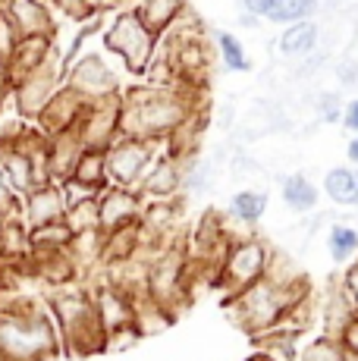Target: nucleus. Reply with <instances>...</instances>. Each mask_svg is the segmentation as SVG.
I'll return each instance as SVG.
<instances>
[{
	"label": "nucleus",
	"mask_w": 358,
	"mask_h": 361,
	"mask_svg": "<svg viewBox=\"0 0 358 361\" xmlns=\"http://www.w3.org/2000/svg\"><path fill=\"white\" fill-rule=\"evenodd\" d=\"M198 88L185 85H161V82H144L123 92V114L120 129L123 135L148 138L163 145V138L179 123H185L198 110Z\"/></svg>",
	"instance_id": "obj_1"
},
{
	"label": "nucleus",
	"mask_w": 358,
	"mask_h": 361,
	"mask_svg": "<svg viewBox=\"0 0 358 361\" xmlns=\"http://www.w3.org/2000/svg\"><path fill=\"white\" fill-rule=\"evenodd\" d=\"M60 333L47 302H23L0 311V358L4 361H54Z\"/></svg>",
	"instance_id": "obj_2"
},
{
	"label": "nucleus",
	"mask_w": 358,
	"mask_h": 361,
	"mask_svg": "<svg viewBox=\"0 0 358 361\" xmlns=\"http://www.w3.org/2000/svg\"><path fill=\"white\" fill-rule=\"evenodd\" d=\"M47 311H51L54 324H57L63 352H70V355L104 352L107 330L98 317V308H94L92 289L73 286V283L54 289V295L47 298Z\"/></svg>",
	"instance_id": "obj_3"
},
{
	"label": "nucleus",
	"mask_w": 358,
	"mask_h": 361,
	"mask_svg": "<svg viewBox=\"0 0 358 361\" xmlns=\"http://www.w3.org/2000/svg\"><path fill=\"white\" fill-rule=\"evenodd\" d=\"M308 293V286L302 289H286L271 283L267 276H261L258 283H252L249 289H242L239 295H233L226 302L233 324L239 330H245L249 336H261V333L273 330L286 317V311Z\"/></svg>",
	"instance_id": "obj_4"
},
{
	"label": "nucleus",
	"mask_w": 358,
	"mask_h": 361,
	"mask_svg": "<svg viewBox=\"0 0 358 361\" xmlns=\"http://www.w3.org/2000/svg\"><path fill=\"white\" fill-rule=\"evenodd\" d=\"M101 44L110 57H116L126 73L144 75L148 66L154 63L157 51H161V35L144 25V19L132 6H123L110 16V23L101 32Z\"/></svg>",
	"instance_id": "obj_5"
},
{
	"label": "nucleus",
	"mask_w": 358,
	"mask_h": 361,
	"mask_svg": "<svg viewBox=\"0 0 358 361\" xmlns=\"http://www.w3.org/2000/svg\"><path fill=\"white\" fill-rule=\"evenodd\" d=\"M267 258H271V245L261 242L258 235L242 239V242H230L223 261H220L217 286L226 293V298L239 295L242 289H249L252 283H258L264 276Z\"/></svg>",
	"instance_id": "obj_6"
},
{
	"label": "nucleus",
	"mask_w": 358,
	"mask_h": 361,
	"mask_svg": "<svg viewBox=\"0 0 358 361\" xmlns=\"http://www.w3.org/2000/svg\"><path fill=\"white\" fill-rule=\"evenodd\" d=\"M63 82L70 88H75V92H79L88 104L123 94L120 69L110 63V54L107 51L104 54H98V51L82 54L75 63H70L63 69Z\"/></svg>",
	"instance_id": "obj_7"
},
{
	"label": "nucleus",
	"mask_w": 358,
	"mask_h": 361,
	"mask_svg": "<svg viewBox=\"0 0 358 361\" xmlns=\"http://www.w3.org/2000/svg\"><path fill=\"white\" fill-rule=\"evenodd\" d=\"M157 154H161V151H157V142L135 138V135H120L107 148V179H110V185L139 192L144 173H148V166L154 164Z\"/></svg>",
	"instance_id": "obj_8"
},
{
	"label": "nucleus",
	"mask_w": 358,
	"mask_h": 361,
	"mask_svg": "<svg viewBox=\"0 0 358 361\" xmlns=\"http://www.w3.org/2000/svg\"><path fill=\"white\" fill-rule=\"evenodd\" d=\"M60 85H63V57L57 54L44 66H38L35 73H29L13 85V107L23 120L38 123V116L44 114V107L51 104Z\"/></svg>",
	"instance_id": "obj_9"
},
{
	"label": "nucleus",
	"mask_w": 358,
	"mask_h": 361,
	"mask_svg": "<svg viewBox=\"0 0 358 361\" xmlns=\"http://www.w3.org/2000/svg\"><path fill=\"white\" fill-rule=\"evenodd\" d=\"M120 114H123V94L88 104L85 114H82V120H79V126H75L79 138L85 142V148H101V151H107L110 145H113L116 138L123 135V129H120Z\"/></svg>",
	"instance_id": "obj_10"
},
{
	"label": "nucleus",
	"mask_w": 358,
	"mask_h": 361,
	"mask_svg": "<svg viewBox=\"0 0 358 361\" xmlns=\"http://www.w3.org/2000/svg\"><path fill=\"white\" fill-rule=\"evenodd\" d=\"M19 207H23L25 226L57 224V220H66V211H70L60 183H44V185L29 189L23 198H19Z\"/></svg>",
	"instance_id": "obj_11"
},
{
	"label": "nucleus",
	"mask_w": 358,
	"mask_h": 361,
	"mask_svg": "<svg viewBox=\"0 0 358 361\" xmlns=\"http://www.w3.org/2000/svg\"><path fill=\"white\" fill-rule=\"evenodd\" d=\"M92 295H94V308H98V317L107 333L116 327H126V324H135V298H139L135 293L116 286V283H110L104 276L92 289Z\"/></svg>",
	"instance_id": "obj_12"
},
{
	"label": "nucleus",
	"mask_w": 358,
	"mask_h": 361,
	"mask_svg": "<svg viewBox=\"0 0 358 361\" xmlns=\"http://www.w3.org/2000/svg\"><path fill=\"white\" fill-rule=\"evenodd\" d=\"M85 107H88V101L63 82V85L57 88V94L51 98V104L44 107V114L38 116L35 126L44 132V135H57V132L75 129L82 120V114H85Z\"/></svg>",
	"instance_id": "obj_13"
},
{
	"label": "nucleus",
	"mask_w": 358,
	"mask_h": 361,
	"mask_svg": "<svg viewBox=\"0 0 358 361\" xmlns=\"http://www.w3.org/2000/svg\"><path fill=\"white\" fill-rule=\"evenodd\" d=\"M189 161V157H185ZM185 161L170 154H157L154 164L148 166L144 173L142 185H139V195L142 198H179L183 195V173H185Z\"/></svg>",
	"instance_id": "obj_14"
},
{
	"label": "nucleus",
	"mask_w": 358,
	"mask_h": 361,
	"mask_svg": "<svg viewBox=\"0 0 358 361\" xmlns=\"http://www.w3.org/2000/svg\"><path fill=\"white\" fill-rule=\"evenodd\" d=\"M142 195L135 189H120V185H107L98 195V207H101V230H120L129 226L142 217Z\"/></svg>",
	"instance_id": "obj_15"
},
{
	"label": "nucleus",
	"mask_w": 358,
	"mask_h": 361,
	"mask_svg": "<svg viewBox=\"0 0 358 361\" xmlns=\"http://www.w3.org/2000/svg\"><path fill=\"white\" fill-rule=\"evenodd\" d=\"M0 10L13 19L23 35H51L57 38V16H54L51 0H4Z\"/></svg>",
	"instance_id": "obj_16"
},
{
	"label": "nucleus",
	"mask_w": 358,
	"mask_h": 361,
	"mask_svg": "<svg viewBox=\"0 0 358 361\" xmlns=\"http://www.w3.org/2000/svg\"><path fill=\"white\" fill-rule=\"evenodd\" d=\"M57 54H60L57 38H51V35H23L19 47L13 51V57L6 60L13 85H16L19 79H25L29 73H35L38 66H44L47 60L57 57Z\"/></svg>",
	"instance_id": "obj_17"
},
{
	"label": "nucleus",
	"mask_w": 358,
	"mask_h": 361,
	"mask_svg": "<svg viewBox=\"0 0 358 361\" xmlns=\"http://www.w3.org/2000/svg\"><path fill=\"white\" fill-rule=\"evenodd\" d=\"M277 54L283 60H302L308 54H314L321 47V23L314 19H302V23H292V25H283V32L277 35Z\"/></svg>",
	"instance_id": "obj_18"
},
{
	"label": "nucleus",
	"mask_w": 358,
	"mask_h": 361,
	"mask_svg": "<svg viewBox=\"0 0 358 361\" xmlns=\"http://www.w3.org/2000/svg\"><path fill=\"white\" fill-rule=\"evenodd\" d=\"M82 151H85V142L79 138V132L75 129H66V132L51 135V145H47V164H51V179L54 183H63V179L73 176Z\"/></svg>",
	"instance_id": "obj_19"
},
{
	"label": "nucleus",
	"mask_w": 358,
	"mask_h": 361,
	"mask_svg": "<svg viewBox=\"0 0 358 361\" xmlns=\"http://www.w3.org/2000/svg\"><path fill=\"white\" fill-rule=\"evenodd\" d=\"M0 164L6 170V179H10L13 192L19 198L25 195L29 189H35V166H32L29 151H23L19 145H0Z\"/></svg>",
	"instance_id": "obj_20"
},
{
	"label": "nucleus",
	"mask_w": 358,
	"mask_h": 361,
	"mask_svg": "<svg viewBox=\"0 0 358 361\" xmlns=\"http://www.w3.org/2000/svg\"><path fill=\"white\" fill-rule=\"evenodd\" d=\"M132 10L144 19L148 29L163 35V32L173 29V23L189 10V4H185V0H135Z\"/></svg>",
	"instance_id": "obj_21"
},
{
	"label": "nucleus",
	"mask_w": 358,
	"mask_h": 361,
	"mask_svg": "<svg viewBox=\"0 0 358 361\" xmlns=\"http://www.w3.org/2000/svg\"><path fill=\"white\" fill-rule=\"evenodd\" d=\"M280 195H283V204L289 211L295 214H311L314 207H318V185L311 183V176H305V173H289L283 176V183H280Z\"/></svg>",
	"instance_id": "obj_22"
},
{
	"label": "nucleus",
	"mask_w": 358,
	"mask_h": 361,
	"mask_svg": "<svg viewBox=\"0 0 358 361\" xmlns=\"http://www.w3.org/2000/svg\"><path fill=\"white\" fill-rule=\"evenodd\" d=\"M70 255L79 274H92L94 267H104V230L75 233L70 242Z\"/></svg>",
	"instance_id": "obj_23"
},
{
	"label": "nucleus",
	"mask_w": 358,
	"mask_h": 361,
	"mask_svg": "<svg viewBox=\"0 0 358 361\" xmlns=\"http://www.w3.org/2000/svg\"><path fill=\"white\" fill-rule=\"evenodd\" d=\"M323 195L336 207H358V179L352 166H333L323 173Z\"/></svg>",
	"instance_id": "obj_24"
},
{
	"label": "nucleus",
	"mask_w": 358,
	"mask_h": 361,
	"mask_svg": "<svg viewBox=\"0 0 358 361\" xmlns=\"http://www.w3.org/2000/svg\"><path fill=\"white\" fill-rule=\"evenodd\" d=\"M176 321V314L170 308H163L161 302H154L151 295H139L135 298V327L142 330V336H157Z\"/></svg>",
	"instance_id": "obj_25"
},
{
	"label": "nucleus",
	"mask_w": 358,
	"mask_h": 361,
	"mask_svg": "<svg viewBox=\"0 0 358 361\" xmlns=\"http://www.w3.org/2000/svg\"><path fill=\"white\" fill-rule=\"evenodd\" d=\"M264 276H267L271 283H277V286H286V289H302V286H308V283H305V274H302V267L295 264V258L286 252V248H271V258H267Z\"/></svg>",
	"instance_id": "obj_26"
},
{
	"label": "nucleus",
	"mask_w": 358,
	"mask_h": 361,
	"mask_svg": "<svg viewBox=\"0 0 358 361\" xmlns=\"http://www.w3.org/2000/svg\"><path fill=\"white\" fill-rule=\"evenodd\" d=\"M73 179H79V183L94 185L98 192H104L110 185V179H107V151H101V148L82 151L79 164H75V170H73Z\"/></svg>",
	"instance_id": "obj_27"
},
{
	"label": "nucleus",
	"mask_w": 358,
	"mask_h": 361,
	"mask_svg": "<svg viewBox=\"0 0 358 361\" xmlns=\"http://www.w3.org/2000/svg\"><path fill=\"white\" fill-rule=\"evenodd\" d=\"M267 214V192L264 189H239L230 198V217L254 226Z\"/></svg>",
	"instance_id": "obj_28"
},
{
	"label": "nucleus",
	"mask_w": 358,
	"mask_h": 361,
	"mask_svg": "<svg viewBox=\"0 0 358 361\" xmlns=\"http://www.w3.org/2000/svg\"><path fill=\"white\" fill-rule=\"evenodd\" d=\"M214 44H217V57H220V63H223L226 73H249L252 69L249 51H245V44L233 32H217Z\"/></svg>",
	"instance_id": "obj_29"
},
{
	"label": "nucleus",
	"mask_w": 358,
	"mask_h": 361,
	"mask_svg": "<svg viewBox=\"0 0 358 361\" xmlns=\"http://www.w3.org/2000/svg\"><path fill=\"white\" fill-rule=\"evenodd\" d=\"M73 230L66 220L57 224H44V226H29V245L32 252H54V248H70Z\"/></svg>",
	"instance_id": "obj_30"
},
{
	"label": "nucleus",
	"mask_w": 358,
	"mask_h": 361,
	"mask_svg": "<svg viewBox=\"0 0 358 361\" xmlns=\"http://www.w3.org/2000/svg\"><path fill=\"white\" fill-rule=\"evenodd\" d=\"M327 248H330V258L336 264L352 261L358 255V233L346 224H333L327 233Z\"/></svg>",
	"instance_id": "obj_31"
},
{
	"label": "nucleus",
	"mask_w": 358,
	"mask_h": 361,
	"mask_svg": "<svg viewBox=\"0 0 358 361\" xmlns=\"http://www.w3.org/2000/svg\"><path fill=\"white\" fill-rule=\"evenodd\" d=\"M321 0H277V10H273L271 23L273 25H292L302 19H314L321 13Z\"/></svg>",
	"instance_id": "obj_32"
},
{
	"label": "nucleus",
	"mask_w": 358,
	"mask_h": 361,
	"mask_svg": "<svg viewBox=\"0 0 358 361\" xmlns=\"http://www.w3.org/2000/svg\"><path fill=\"white\" fill-rule=\"evenodd\" d=\"M299 358L302 361H346V345H342L336 336H327V333H323V336L311 339L305 349H299Z\"/></svg>",
	"instance_id": "obj_33"
},
{
	"label": "nucleus",
	"mask_w": 358,
	"mask_h": 361,
	"mask_svg": "<svg viewBox=\"0 0 358 361\" xmlns=\"http://www.w3.org/2000/svg\"><path fill=\"white\" fill-rule=\"evenodd\" d=\"M66 224H70L73 235L75 233H88V230H101V207H98V198H88V201H79L66 211Z\"/></svg>",
	"instance_id": "obj_34"
},
{
	"label": "nucleus",
	"mask_w": 358,
	"mask_h": 361,
	"mask_svg": "<svg viewBox=\"0 0 358 361\" xmlns=\"http://www.w3.org/2000/svg\"><path fill=\"white\" fill-rule=\"evenodd\" d=\"M342 94L340 92H318V98H314V114H318L321 123H327V126H336V123H342Z\"/></svg>",
	"instance_id": "obj_35"
},
{
	"label": "nucleus",
	"mask_w": 358,
	"mask_h": 361,
	"mask_svg": "<svg viewBox=\"0 0 358 361\" xmlns=\"http://www.w3.org/2000/svg\"><path fill=\"white\" fill-rule=\"evenodd\" d=\"M142 330L135 327V324H126V327H116V330H110L107 333V339H104V352H126V349H132L135 343H142Z\"/></svg>",
	"instance_id": "obj_36"
},
{
	"label": "nucleus",
	"mask_w": 358,
	"mask_h": 361,
	"mask_svg": "<svg viewBox=\"0 0 358 361\" xmlns=\"http://www.w3.org/2000/svg\"><path fill=\"white\" fill-rule=\"evenodd\" d=\"M333 79L342 92H358V60L355 57H340L333 60Z\"/></svg>",
	"instance_id": "obj_37"
},
{
	"label": "nucleus",
	"mask_w": 358,
	"mask_h": 361,
	"mask_svg": "<svg viewBox=\"0 0 358 361\" xmlns=\"http://www.w3.org/2000/svg\"><path fill=\"white\" fill-rule=\"evenodd\" d=\"M54 6H57L66 19H73V23H85L94 13H107V10H98L94 0H54Z\"/></svg>",
	"instance_id": "obj_38"
},
{
	"label": "nucleus",
	"mask_w": 358,
	"mask_h": 361,
	"mask_svg": "<svg viewBox=\"0 0 358 361\" xmlns=\"http://www.w3.org/2000/svg\"><path fill=\"white\" fill-rule=\"evenodd\" d=\"M19 41H23V32H19L16 25H13V19L0 10V57L10 60L13 51L19 47Z\"/></svg>",
	"instance_id": "obj_39"
},
{
	"label": "nucleus",
	"mask_w": 358,
	"mask_h": 361,
	"mask_svg": "<svg viewBox=\"0 0 358 361\" xmlns=\"http://www.w3.org/2000/svg\"><path fill=\"white\" fill-rule=\"evenodd\" d=\"M60 189H63V195H66V204H79V201H88V198H98L101 192L94 189V185H85V183H79V179H63L60 183Z\"/></svg>",
	"instance_id": "obj_40"
},
{
	"label": "nucleus",
	"mask_w": 358,
	"mask_h": 361,
	"mask_svg": "<svg viewBox=\"0 0 358 361\" xmlns=\"http://www.w3.org/2000/svg\"><path fill=\"white\" fill-rule=\"evenodd\" d=\"M239 6H242L245 13H252V16L264 19V23H271L273 10H277V0H239Z\"/></svg>",
	"instance_id": "obj_41"
},
{
	"label": "nucleus",
	"mask_w": 358,
	"mask_h": 361,
	"mask_svg": "<svg viewBox=\"0 0 358 361\" xmlns=\"http://www.w3.org/2000/svg\"><path fill=\"white\" fill-rule=\"evenodd\" d=\"M340 286H342V293L349 295V302H352V308L358 311V261H355L352 267L346 270V276H342V283H340Z\"/></svg>",
	"instance_id": "obj_42"
},
{
	"label": "nucleus",
	"mask_w": 358,
	"mask_h": 361,
	"mask_svg": "<svg viewBox=\"0 0 358 361\" xmlns=\"http://www.w3.org/2000/svg\"><path fill=\"white\" fill-rule=\"evenodd\" d=\"M0 204H4L6 211L19 204V195H16V192H13L10 179H6V170H4V164H0Z\"/></svg>",
	"instance_id": "obj_43"
},
{
	"label": "nucleus",
	"mask_w": 358,
	"mask_h": 361,
	"mask_svg": "<svg viewBox=\"0 0 358 361\" xmlns=\"http://www.w3.org/2000/svg\"><path fill=\"white\" fill-rule=\"evenodd\" d=\"M340 343L346 345L349 352H358V314L346 324V327H342V333H340Z\"/></svg>",
	"instance_id": "obj_44"
},
{
	"label": "nucleus",
	"mask_w": 358,
	"mask_h": 361,
	"mask_svg": "<svg viewBox=\"0 0 358 361\" xmlns=\"http://www.w3.org/2000/svg\"><path fill=\"white\" fill-rule=\"evenodd\" d=\"M236 104H223V107L217 110V126L223 132H233V126H236Z\"/></svg>",
	"instance_id": "obj_45"
},
{
	"label": "nucleus",
	"mask_w": 358,
	"mask_h": 361,
	"mask_svg": "<svg viewBox=\"0 0 358 361\" xmlns=\"http://www.w3.org/2000/svg\"><path fill=\"white\" fill-rule=\"evenodd\" d=\"M342 126L352 132V135H358V98L346 101V107H342Z\"/></svg>",
	"instance_id": "obj_46"
},
{
	"label": "nucleus",
	"mask_w": 358,
	"mask_h": 361,
	"mask_svg": "<svg viewBox=\"0 0 358 361\" xmlns=\"http://www.w3.org/2000/svg\"><path fill=\"white\" fill-rule=\"evenodd\" d=\"M6 98H13V79H10V69H6V60L0 57V107L6 104Z\"/></svg>",
	"instance_id": "obj_47"
},
{
	"label": "nucleus",
	"mask_w": 358,
	"mask_h": 361,
	"mask_svg": "<svg viewBox=\"0 0 358 361\" xmlns=\"http://www.w3.org/2000/svg\"><path fill=\"white\" fill-rule=\"evenodd\" d=\"M236 23H239V29H258V25H261V19L242 10V13H239V19H236Z\"/></svg>",
	"instance_id": "obj_48"
},
{
	"label": "nucleus",
	"mask_w": 358,
	"mask_h": 361,
	"mask_svg": "<svg viewBox=\"0 0 358 361\" xmlns=\"http://www.w3.org/2000/svg\"><path fill=\"white\" fill-rule=\"evenodd\" d=\"M346 157H349V164L358 166V135H352V142L346 145Z\"/></svg>",
	"instance_id": "obj_49"
},
{
	"label": "nucleus",
	"mask_w": 358,
	"mask_h": 361,
	"mask_svg": "<svg viewBox=\"0 0 358 361\" xmlns=\"http://www.w3.org/2000/svg\"><path fill=\"white\" fill-rule=\"evenodd\" d=\"M245 361H273V358H267L264 352H258V355H252V358H245Z\"/></svg>",
	"instance_id": "obj_50"
},
{
	"label": "nucleus",
	"mask_w": 358,
	"mask_h": 361,
	"mask_svg": "<svg viewBox=\"0 0 358 361\" xmlns=\"http://www.w3.org/2000/svg\"><path fill=\"white\" fill-rule=\"evenodd\" d=\"M346 361H358V352H349L346 349Z\"/></svg>",
	"instance_id": "obj_51"
},
{
	"label": "nucleus",
	"mask_w": 358,
	"mask_h": 361,
	"mask_svg": "<svg viewBox=\"0 0 358 361\" xmlns=\"http://www.w3.org/2000/svg\"><path fill=\"white\" fill-rule=\"evenodd\" d=\"M340 4H358V0H340Z\"/></svg>",
	"instance_id": "obj_52"
},
{
	"label": "nucleus",
	"mask_w": 358,
	"mask_h": 361,
	"mask_svg": "<svg viewBox=\"0 0 358 361\" xmlns=\"http://www.w3.org/2000/svg\"><path fill=\"white\" fill-rule=\"evenodd\" d=\"M355 179H358V166H355Z\"/></svg>",
	"instance_id": "obj_53"
}]
</instances>
